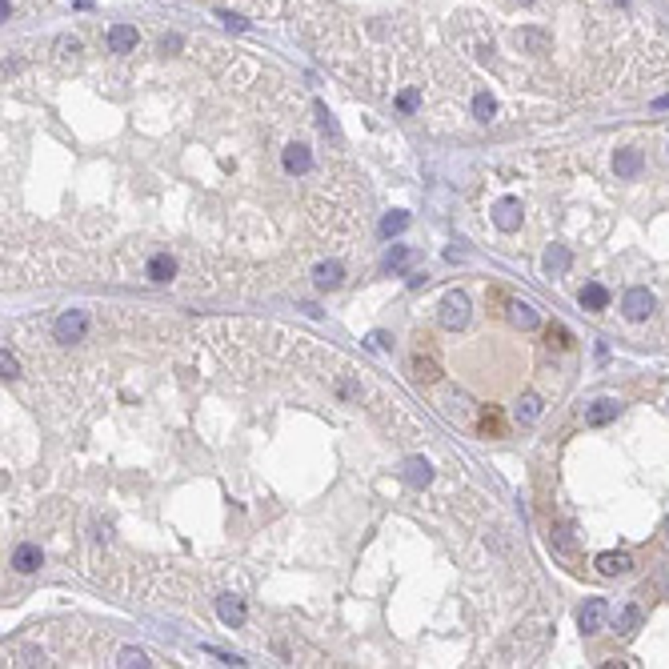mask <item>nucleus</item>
Masks as SVG:
<instances>
[{
    "label": "nucleus",
    "instance_id": "nucleus-9",
    "mask_svg": "<svg viewBox=\"0 0 669 669\" xmlns=\"http://www.w3.org/2000/svg\"><path fill=\"white\" fill-rule=\"evenodd\" d=\"M137 40H141V36H137L132 24H112V29H109V48H112V52H132Z\"/></svg>",
    "mask_w": 669,
    "mask_h": 669
},
{
    "label": "nucleus",
    "instance_id": "nucleus-15",
    "mask_svg": "<svg viewBox=\"0 0 669 669\" xmlns=\"http://www.w3.org/2000/svg\"><path fill=\"white\" fill-rule=\"evenodd\" d=\"M517 45L525 48V52H549V32H541V29H521V36H517Z\"/></svg>",
    "mask_w": 669,
    "mask_h": 669
},
{
    "label": "nucleus",
    "instance_id": "nucleus-29",
    "mask_svg": "<svg viewBox=\"0 0 669 669\" xmlns=\"http://www.w3.org/2000/svg\"><path fill=\"white\" fill-rule=\"evenodd\" d=\"M0 365H4V377H16V357L4 353V361H0Z\"/></svg>",
    "mask_w": 669,
    "mask_h": 669
},
{
    "label": "nucleus",
    "instance_id": "nucleus-26",
    "mask_svg": "<svg viewBox=\"0 0 669 669\" xmlns=\"http://www.w3.org/2000/svg\"><path fill=\"white\" fill-rule=\"evenodd\" d=\"M409 256H413V253H409V249H393L385 265H389V269H393V272H401V269H405V265H409Z\"/></svg>",
    "mask_w": 669,
    "mask_h": 669
},
{
    "label": "nucleus",
    "instance_id": "nucleus-10",
    "mask_svg": "<svg viewBox=\"0 0 669 669\" xmlns=\"http://www.w3.org/2000/svg\"><path fill=\"white\" fill-rule=\"evenodd\" d=\"M613 169H617V176H622V180L638 176V173H641V153H638V148H617V157H613Z\"/></svg>",
    "mask_w": 669,
    "mask_h": 669
},
{
    "label": "nucleus",
    "instance_id": "nucleus-1",
    "mask_svg": "<svg viewBox=\"0 0 669 669\" xmlns=\"http://www.w3.org/2000/svg\"><path fill=\"white\" fill-rule=\"evenodd\" d=\"M56 341H64V345H72V341H80V337L89 333V317H84V309H68L64 317H56Z\"/></svg>",
    "mask_w": 669,
    "mask_h": 669
},
{
    "label": "nucleus",
    "instance_id": "nucleus-3",
    "mask_svg": "<svg viewBox=\"0 0 669 669\" xmlns=\"http://www.w3.org/2000/svg\"><path fill=\"white\" fill-rule=\"evenodd\" d=\"M493 224L501 229V233H513V229L521 224V201H517V197L497 201V205H493Z\"/></svg>",
    "mask_w": 669,
    "mask_h": 669
},
{
    "label": "nucleus",
    "instance_id": "nucleus-25",
    "mask_svg": "<svg viewBox=\"0 0 669 669\" xmlns=\"http://www.w3.org/2000/svg\"><path fill=\"white\" fill-rule=\"evenodd\" d=\"M116 666H153L148 661V654H141V649H121V661Z\"/></svg>",
    "mask_w": 669,
    "mask_h": 669
},
{
    "label": "nucleus",
    "instance_id": "nucleus-2",
    "mask_svg": "<svg viewBox=\"0 0 669 669\" xmlns=\"http://www.w3.org/2000/svg\"><path fill=\"white\" fill-rule=\"evenodd\" d=\"M465 321H469V301H465V293H449L445 301H441V325H445V329H461Z\"/></svg>",
    "mask_w": 669,
    "mask_h": 669
},
{
    "label": "nucleus",
    "instance_id": "nucleus-18",
    "mask_svg": "<svg viewBox=\"0 0 669 669\" xmlns=\"http://www.w3.org/2000/svg\"><path fill=\"white\" fill-rule=\"evenodd\" d=\"M429 461H421V457H413V461H405V481H413V485H429Z\"/></svg>",
    "mask_w": 669,
    "mask_h": 669
},
{
    "label": "nucleus",
    "instance_id": "nucleus-30",
    "mask_svg": "<svg viewBox=\"0 0 669 669\" xmlns=\"http://www.w3.org/2000/svg\"><path fill=\"white\" fill-rule=\"evenodd\" d=\"M657 109H669V96H661V100H657Z\"/></svg>",
    "mask_w": 669,
    "mask_h": 669
},
{
    "label": "nucleus",
    "instance_id": "nucleus-6",
    "mask_svg": "<svg viewBox=\"0 0 669 669\" xmlns=\"http://www.w3.org/2000/svg\"><path fill=\"white\" fill-rule=\"evenodd\" d=\"M144 277H148L153 285H164V281H173V277H176V261H173L169 253L148 256V265H144Z\"/></svg>",
    "mask_w": 669,
    "mask_h": 669
},
{
    "label": "nucleus",
    "instance_id": "nucleus-14",
    "mask_svg": "<svg viewBox=\"0 0 669 669\" xmlns=\"http://www.w3.org/2000/svg\"><path fill=\"white\" fill-rule=\"evenodd\" d=\"M341 277H345L341 261H325V265H317V272H313L317 289H337V285H341Z\"/></svg>",
    "mask_w": 669,
    "mask_h": 669
},
{
    "label": "nucleus",
    "instance_id": "nucleus-16",
    "mask_svg": "<svg viewBox=\"0 0 669 669\" xmlns=\"http://www.w3.org/2000/svg\"><path fill=\"white\" fill-rule=\"evenodd\" d=\"M581 305H585V309H593V313H601V309L609 305V293H606L601 285H585V289H581Z\"/></svg>",
    "mask_w": 669,
    "mask_h": 669
},
{
    "label": "nucleus",
    "instance_id": "nucleus-27",
    "mask_svg": "<svg viewBox=\"0 0 669 669\" xmlns=\"http://www.w3.org/2000/svg\"><path fill=\"white\" fill-rule=\"evenodd\" d=\"M481 429H485V433H501V417H497V409H485V413H481Z\"/></svg>",
    "mask_w": 669,
    "mask_h": 669
},
{
    "label": "nucleus",
    "instance_id": "nucleus-21",
    "mask_svg": "<svg viewBox=\"0 0 669 669\" xmlns=\"http://www.w3.org/2000/svg\"><path fill=\"white\" fill-rule=\"evenodd\" d=\"M638 625H641V609L638 606H625L622 617H617V633H633Z\"/></svg>",
    "mask_w": 669,
    "mask_h": 669
},
{
    "label": "nucleus",
    "instance_id": "nucleus-19",
    "mask_svg": "<svg viewBox=\"0 0 669 669\" xmlns=\"http://www.w3.org/2000/svg\"><path fill=\"white\" fill-rule=\"evenodd\" d=\"M493 112H497V105H493V96L489 93L473 96V116H477V121H493Z\"/></svg>",
    "mask_w": 669,
    "mask_h": 669
},
{
    "label": "nucleus",
    "instance_id": "nucleus-17",
    "mask_svg": "<svg viewBox=\"0 0 669 669\" xmlns=\"http://www.w3.org/2000/svg\"><path fill=\"white\" fill-rule=\"evenodd\" d=\"M513 313V325H521V329H533V325H537V309H533V305H525V301H513L509 305Z\"/></svg>",
    "mask_w": 669,
    "mask_h": 669
},
{
    "label": "nucleus",
    "instance_id": "nucleus-5",
    "mask_svg": "<svg viewBox=\"0 0 669 669\" xmlns=\"http://www.w3.org/2000/svg\"><path fill=\"white\" fill-rule=\"evenodd\" d=\"M606 617H609L606 597H590L585 609H581V629H585V633H601V629H606Z\"/></svg>",
    "mask_w": 669,
    "mask_h": 669
},
{
    "label": "nucleus",
    "instance_id": "nucleus-12",
    "mask_svg": "<svg viewBox=\"0 0 669 669\" xmlns=\"http://www.w3.org/2000/svg\"><path fill=\"white\" fill-rule=\"evenodd\" d=\"M217 613L224 625H245V601L240 597H217Z\"/></svg>",
    "mask_w": 669,
    "mask_h": 669
},
{
    "label": "nucleus",
    "instance_id": "nucleus-20",
    "mask_svg": "<svg viewBox=\"0 0 669 669\" xmlns=\"http://www.w3.org/2000/svg\"><path fill=\"white\" fill-rule=\"evenodd\" d=\"M517 417H521V421H537V417H541V397L525 393V397H521V405H517Z\"/></svg>",
    "mask_w": 669,
    "mask_h": 669
},
{
    "label": "nucleus",
    "instance_id": "nucleus-23",
    "mask_svg": "<svg viewBox=\"0 0 669 669\" xmlns=\"http://www.w3.org/2000/svg\"><path fill=\"white\" fill-rule=\"evenodd\" d=\"M565 265H569V253H565L561 245H558V249H549V253H545V269H549V272H561V269H565Z\"/></svg>",
    "mask_w": 669,
    "mask_h": 669
},
{
    "label": "nucleus",
    "instance_id": "nucleus-24",
    "mask_svg": "<svg viewBox=\"0 0 669 669\" xmlns=\"http://www.w3.org/2000/svg\"><path fill=\"white\" fill-rule=\"evenodd\" d=\"M413 373H417V381H437V365H433V361H421V357H417Z\"/></svg>",
    "mask_w": 669,
    "mask_h": 669
},
{
    "label": "nucleus",
    "instance_id": "nucleus-13",
    "mask_svg": "<svg viewBox=\"0 0 669 669\" xmlns=\"http://www.w3.org/2000/svg\"><path fill=\"white\" fill-rule=\"evenodd\" d=\"M13 569L16 574H32V569H40V549L36 545H20L13 553Z\"/></svg>",
    "mask_w": 669,
    "mask_h": 669
},
{
    "label": "nucleus",
    "instance_id": "nucleus-31",
    "mask_svg": "<svg viewBox=\"0 0 669 669\" xmlns=\"http://www.w3.org/2000/svg\"><path fill=\"white\" fill-rule=\"evenodd\" d=\"M666 533H669V525H666Z\"/></svg>",
    "mask_w": 669,
    "mask_h": 669
},
{
    "label": "nucleus",
    "instance_id": "nucleus-4",
    "mask_svg": "<svg viewBox=\"0 0 669 669\" xmlns=\"http://www.w3.org/2000/svg\"><path fill=\"white\" fill-rule=\"evenodd\" d=\"M649 309H654V297H649V289H629L622 301V313L629 321H645L649 317Z\"/></svg>",
    "mask_w": 669,
    "mask_h": 669
},
{
    "label": "nucleus",
    "instance_id": "nucleus-11",
    "mask_svg": "<svg viewBox=\"0 0 669 669\" xmlns=\"http://www.w3.org/2000/svg\"><path fill=\"white\" fill-rule=\"evenodd\" d=\"M285 169H289V173H309V169H313V153H309V144H289V148H285Z\"/></svg>",
    "mask_w": 669,
    "mask_h": 669
},
{
    "label": "nucleus",
    "instance_id": "nucleus-28",
    "mask_svg": "<svg viewBox=\"0 0 669 669\" xmlns=\"http://www.w3.org/2000/svg\"><path fill=\"white\" fill-rule=\"evenodd\" d=\"M397 109L401 112H413L417 109V93H413V89H405V93L397 96Z\"/></svg>",
    "mask_w": 669,
    "mask_h": 669
},
{
    "label": "nucleus",
    "instance_id": "nucleus-7",
    "mask_svg": "<svg viewBox=\"0 0 669 669\" xmlns=\"http://www.w3.org/2000/svg\"><path fill=\"white\" fill-rule=\"evenodd\" d=\"M617 409H622V405H617V401H613V397H601V401H593L590 409H585V425H609V421L617 417Z\"/></svg>",
    "mask_w": 669,
    "mask_h": 669
},
{
    "label": "nucleus",
    "instance_id": "nucleus-8",
    "mask_svg": "<svg viewBox=\"0 0 669 669\" xmlns=\"http://www.w3.org/2000/svg\"><path fill=\"white\" fill-rule=\"evenodd\" d=\"M629 569H633V558H629V553H597V574L617 577V574H629Z\"/></svg>",
    "mask_w": 669,
    "mask_h": 669
},
{
    "label": "nucleus",
    "instance_id": "nucleus-22",
    "mask_svg": "<svg viewBox=\"0 0 669 669\" xmlns=\"http://www.w3.org/2000/svg\"><path fill=\"white\" fill-rule=\"evenodd\" d=\"M405 224H409V213H401V208H397V213H389V217L381 221V233H385V237H393V233H401Z\"/></svg>",
    "mask_w": 669,
    "mask_h": 669
}]
</instances>
